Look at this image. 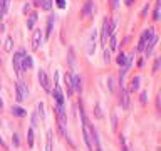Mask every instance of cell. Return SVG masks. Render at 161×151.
<instances>
[{
    "mask_svg": "<svg viewBox=\"0 0 161 151\" xmlns=\"http://www.w3.org/2000/svg\"><path fill=\"white\" fill-rule=\"evenodd\" d=\"M121 101H123V109H128L129 107V94H128L124 84L121 86Z\"/></svg>",
    "mask_w": 161,
    "mask_h": 151,
    "instance_id": "9",
    "label": "cell"
},
{
    "mask_svg": "<svg viewBox=\"0 0 161 151\" xmlns=\"http://www.w3.org/2000/svg\"><path fill=\"white\" fill-rule=\"evenodd\" d=\"M12 114H13V116H19V118H24L27 114V111L22 109V107H19V106H13L12 107Z\"/></svg>",
    "mask_w": 161,
    "mask_h": 151,
    "instance_id": "15",
    "label": "cell"
},
{
    "mask_svg": "<svg viewBox=\"0 0 161 151\" xmlns=\"http://www.w3.org/2000/svg\"><path fill=\"white\" fill-rule=\"evenodd\" d=\"M13 145H15V146L20 145V139H19V134H17V133L13 134Z\"/></svg>",
    "mask_w": 161,
    "mask_h": 151,
    "instance_id": "32",
    "label": "cell"
},
{
    "mask_svg": "<svg viewBox=\"0 0 161 151\" xmlns=\"http://www.w3.org/2000/svg\"><path fill=\"white\" fill-rule=\"evenodd\" d=\"M64 79H66V89H67V96H71V94H72V91H74V89H72V82H71V76H69V74H66V77H64Z\"/></svg>",
    "mask_w": 161,
    "mask_h": 151,
    "instance_id": "17",
    "label": "cell"
},
{
    "mask_svg": "<svg viewBox=\"0 0 161 151\" xmlns=\"http://www.w3.org/2000/svg\"><path fill=\"white\" fill-rule=\"evenodd\" d=\"M54 22H56V17H49L47 20V29H45V37H49V35L52 34V27H54Z\"/></svg>",
    "mask_w": 161,
    "mask_h": 151,
    "instance_id": "14",
    "label": "cell"
},
{
    "mask_svg": "<svg viewBox=\"0 0 161 151\" xmlns=\"http://www.w3.org/2000/svg\"><path fill=\"white\" fill-rule=\"evenodd\" d=\"M27 143H29V146H32L34 145V129H29V133H27Z\"/></svg>",
    "mask_w": 161,
    "mask_h": 151,
    "instance_id": "22",
    "label": "cell"
},
{
    "mask_svg": "<svg viewBox=\"0 0 161 151\" xmlns=\"http://www.w3.org/2000/svg\"><path fill=\"white\" fill-rule=\"evenodd\" d=\"M146 101H148V92H146V91H143V92H141V103L144 104Z\"/></svg>",
    "mask_w": 161,
    "mask_h": 151,
    "instance_id": "29",
    "label": "cell"
},
{
    "mask_svg": "<svg viewBox=\"0 0 161 151\" xmlns=\"http://www.w3.org/2000/svg\"><path fill=\"white\" fill-rule=\"evenodd\" d=\"M116 62H117V64H119V66H124V64H126V62H128V56H124V54H123V52H121V54H119V56H117V57H116Z\"/></svg>",
    "mask_w": 161,
    "mask_h": 151,
    "instance_id": "20",
    "label": "cell"
},
{
    "mask_svg": "<svg viewBox=\"0 0 161 151\" xmlns=\"http://www.w3.org/2000/svg\"><path fill=\"white\" fill-rule=\"evenodd\" d=\"M91 12H92V2H91V0H87V3H86L84 10H82V17L91 15Z\"/></svg>",
    "mask_w": 161,
    "mask_h": 151,
    "instance_id": "18",
    "label": "cell"
},
{
    "mask_svg": "<svg viewBox=\"0 0 161 151\" xmlns=\"http://www.w3.org/2000/svg\"><path fill=\"white\" fill-rule=\"evenodd\" d=\"M5 50H7V52H10V50H12V37H7V41H5Z\"/></svg>",
    "mask_w": 161,
    "mask_h": 151,
    "instance_id": "23",
    "label": "cell"
},
{
    "mask_svg": "<svg viewBox=\"0 0 161 151\" xmlns=\"http://www.w3.org/2000/svg\"><path fill=\"white\" fill-rule=\"evenodd\" d=\"M56 3H57L59 9H64V7H66V0H56Z\"/></svg>",
    "mask_w": 161,
    "mask_h": 151,
    "instance_id": "30",
    "label": "cell"
},
{
    "mask_svg": "<svg viewBox=\"0 0 161 151\" xmlns=\"http://www.w3.org/2000/svg\"><path fill=\"white\" fill-rule=\"evenodd\" d=\"M25 56L24 50H19V52L13 54V69H15L17 77H22V57Z\"/></svg>",
    "mask_w": 161,
    "mask_h": 151,
    "instance_id": "3",
    "label": "cell"
},
{
    "mask_svg": "<svg viewBox=\"0 0 161 151\" xmlns=\"http://www.w3.org/2000/svg\"><path fill=\"white\" fill-rule=\"evenodd\" d=\"M54 77H56V86H54V91H52V94H54V98H56L57 101V104H64V94H62V91H60V86H59V74L57 72H54Z\"/></svg>",
    "mask_w": 161,
    "mask_h": 151,
    "instance_id": "5",
    "label": "cell"
},
{
    "mask_svg": "<svg viewBox=\"0 0 161 151\" xmlns=\"http://www.w3.org/2000/svg\"><path fill=\"white\" fill-rule=\"evenodd\" d=\"M96 116H98V118H102V113H101V106H99V104H98V106H96Z\"/></svg>",
    "mask_w": 161,
    "mask_h": 151,
    "instance_id": "33",
    "label": "cell"
},
{
    "mask_svg": "<svg viewBox=\"0 0 161 151\" xmlns=\"http://www.w3.org/2000/svg\"><path fill=\"white\" fill-rule=\"evenodd\" d=\"M114 29H116V22L111 19H104V22H102V44L107 42V37L114 35Z\"/></svg>",
    "mask_w": 161,
    "mask_h": 151,
    "instance_id": "1",
    "label": "cell"
},
{
    "mask_svg": "<svg viewBox=\"0 0 161 151\" xmlns=\"http://www.w3.org/2000/svg\"><path fill=\"white\" fill-rule=\"evenodd\" d=\"M156 42H158V37H156V35H155V37H153V39H151V41H149V42H148V47H144V52H146V57H148V56H151V52H153V49H155V47H156Z\"/></svg>",
    "mask_w": 161,
    "mask_h": 151,
    "instance_id": "11",
    "label": "cell"
},
{
    "mask_svg": "<svg viewBox=\"0 0 161 151\" xmlns=\"http://www.w3.org/2000/svg\"><path fill=\"white\" fill-rule=\"evenodd\" d=\"M107 82H109V89H111V91H113V89H114V79L111 77L109 81H107Z\"/></svg>",
    "mask_w": 161,
    "mask_h": 151,
    "instance_id": "35",
    "label": "cell"
},
{
    "mask_svg": "<svg viewBox=\"0 0 161 151\" xmlns=\"http://www.w3.org/2000/svg\"><path fill=\"white\" fill-rule=\"evenodd\" d=\"M126 3L128 5H133V0H126Z\"/></svg>",
    "mask_w": 161,
    "mask_h": 151,
    "instance_id": "37",
    "label": "cell"
},
{
    "mask_svg": "<svg viewBox=\"0 0 161 151\" xmlns=\"http://www.w3.org/2000/svg\"><path fill=\"white\" fill-rule=\"evenodd\" d=\"M111 60V52H109V49H106L104 50V62H109Z\"/></svg>",
    "mask_w": 161,
    "mask_h": 151,
    "instance_id": "27",
    "label": "cell"
},
{
    "mask_svg": "<svg viewBox=\"0 0 161 151\" xmlns=\"http://www.w3.org/2000/svg\"><path fill=\"white\" fill-rule=\"evenodd\" d=\"M49 2H52V0H49Z\"/></svg>",
    "mask_w": 161,
    "mask_h": 151,
    "instance_id": "41",
    "label": "cell"
},
{
    "mask_svg": "<svg viewBox=\"0 0 161 151\" xmlns=\"http://www.w3.org/2000/svg\"><path fill=\"white\" fill-rule=\"evenodd\" d=\"M96 151H101V148H99V146H96Z\"/></svg>",
    "mask_w": 161,
    "mask_h": 151,
    "instance_id": "39",
    "label": "cell"
},
{
    "mask_svg": "<svg viewBox=\"0 0 161 151\" xmlns=\"http://www.w3.org/2000/svg\"><path fill=\"white\" fill-rule=\"evenodd\" d=\"M40 44H42V32H40V29H39V30L34 32V37H32V49L37 50L40 47Z\"/></svg>",
    "mask_w": 161,
    "mask_h": 151,
    "instance_id": "8",
    "label": "cell"
},
{
    "mask_svg": "<svg viewBox=\"0 0 161 151\" xmlns=\"http://www.w3.org/2000/svg\"><path fill=\"white\" fill-rule=\"evenodd\" d=\"M37 126V113H34V116H32V128H35Z\"/></svg>",
    "mask_w": 161,
    "mask_h": 151,
    "instance_id": "31",
    "label": "cell"
},
{
    "mask_svg": "<svg viewBox=\"0 0 161 151\" xmlns=\"http://www.w3.org/2000/svg\"><path fill=\"white\" fill-rule=\"evenodd\" d=\"M32 66H34V60H32L30 56H24L22 57V71L24 69H32Z\"/></svg>",
    "mask_w": 161,
    "mask_h": 151,
    "instance_id": "13",
    "label": "cell"
},
{
    "mask_svg": "<svg viewBox=\"0 0 161 151\" xmlns=\"http://www.w3.org/2000/svg\"><path fill=\"white\" fill-rule=\"evenodd\" d=\"M37 109H39V114H40V118H44V116H45V114H44V104H42V103H39Z\"/></svg>",
    "mask_w": 161,
    "mask_h": 151,
    "instance_id": "26",
    "label": "cell"
},
{
    "mask_svg": "<svg viewBox=\"0 0 161 151\" xmlns=\"http://www.w3.org/2000/svg\"><path fill=\"white\" fill-rule=\"evenodd\" d=\"M111 2H113V7H114V9H117V7H119V0H111Z\"/></svg>",
    "mask_w": 161,
    "mask_h": 151,
    "instance_id": "36",
    "label": "cell"
},
{
    "mask_svg": "<svg viewBox=\"0 0 161 151\" xmlns=\"http://www.w3.org/2000/svg\"><path fill=\"white\" fill-rule=\"evenodd\" d=\"M0 62H2V59H0Z\"/></svg>",
    "mask_w": 161,
    "mask_h": 151,
    "instance_id": "40",
    "label": "cell"
},
{
    "mask_svg": "<svg viewBox=\"0 0 161 151\" xmlns=\"http://www.w3.org/2000/svg\"><path fill=\"white\" fill-rule=\"evenodd\" d=\"M148 9H149V7H148V5H144V9L141 10V17H144L146 14H148Z\"/></svg>",
    "mask_w": 161,
    "mask_h": 151,
    "instance_id": "34",
    "label": "cell"
},
{
    "mask_svg": "<svg viewBox=\"0 0 161 151\" xmlns=\"http://www.w3.org/2000/svg\"><path fill=\"white\" fill-rule=\"evenodd\" d=\"M35 3H37L39 7H42V9H44V10H51V7H52L49 0H37V2H35Z\"/></svg>",
    "mask_w": 161,
    "mask_h": 151,
    "instance_id": "19",
    "label": "cell"
},
{
    "mask_svg": "<svg viewBox=\"0 0 161 151\" xmlns=\"http://www.w3.org/2000/svg\"><path fill=\"white\" fill-rule=\"evenodd\" d=\"M2 107H3V101L0 99V111H2Z\"/></svg>",
    "mask_w": 161,
    "mask_h": 151,
    "instance_id": "38",
    "label": "cell"
},
{
    "mask_svg": "<svg viewBox=\"0 0 161 151\" xmlns=\"http://www.w3.org/2000/svg\"><path fill=\"white\" fill-rule=\"evenodd\" d=\"M159 62H161V59L158 57V59H156V62H155V67H153V72H158V69H159Z\"/></svg>",
    "mask_w": 161,
    "mask_h": 151,
    "instance_id": "28",
    "label": "cell"
},
{
    "mask_svg": "<svg viewBox=\"0 0 161 151\" xmlns=\"http://www.w3.org/2000/svg\"><path fill=\"white\" fill-rule=\"evenodd\" d=\"M96 39H98V30L94 29V30L91 32V35H89V39H87V45H86V47H87V54H89V56H92V54H94Z\"/></svg>",
    "mask_w": 161,
    "mask_h": 151,
    "instance_id": "6",
    "label": "cell"
},
{
    "mask_svg": "<svg viewBox=\"0 0 161 151\" xmlns=\"http://www.w3.org/2000/svg\"><path fill=\"white\" fill-rule=\"evenodd\" d=\"M35 20H37V14H32V15L29 17V20H27V29H34Z\"/></svg>",
    "mask_w": 161,
    "mask_h": 151,
    "instance_id": "21",
    "label": "cell"
},
{
    "mask_svg": "<svg viewBox=\"0 0 161 151\" xmlns=\"http://www.w3.org/2000/svg\"><path fill=\"white\" fill-rule=\"evenodd\" d=\"M71 82H72V89H74V91H77V92L82 91V82H81L79 76H74V77L71 79Z\"/></svg>",
    "mask_w": 161,
    "mask_h": 151,
    "instance_id": "12",
    "label": "cell"
},
{
    "mask_svg": "<svg viewBox=\"0 0 161 151\" xmlns=\"http://www.w3.org/2000/svg\"><path fill=\"white\" fill-rule=\"evenodd\" d=\"M45 151H52V131H47V138H45Z\"/></svg>",
    "mask_w": 161,
    "mask_h": 151,
    "instance_id": "16",
    "label": "cell"
},
{
    "mask_svg": "<svg viewBox=\"0 0 161 151\" xmlns=\"http://www.w3.org/2000/svg\"><path fill=\"white\" fill-rule=\"evenodd\" d=\"M39 82H40V86H42V89L44 91H51V82H49V77H47V74H45V71H39Z\"/></svg>",
    "mask_w": 161,
    "mask_h": 151,
    "instance_id": "7",
    "label": "cell"
},
{
    "mask_svg": "<svg viewBox=\"0 0 161 151\" xmlns=\"http://www.w3.org/2000/svg\"><path fill=\"white\" fill-rule=\"evenodd\" d=\"M119 141H121V148H123V151H129V149H128L126 138H124V136H119Z\"/></svg>",
    "mask_w": 161,
    "mask_h": 151,
    "instance_id": "24",
    "label": "cell"
},
{
    "mask_svg": "<svg viewBox=\"0 0 161 151\" xmlns=\"http://www.w3.org/2000/svg\"><path fill=\"white\" fill-rule=\"evenodd\" d=\"M15 89H17L15 99L19 101V103H22L24 99H27V96H29V89H27V86L24 84V82H17Z\"/></svg>",
    "mask_w": 161,
    "mask_h": 151,
    "instance_id": "4",
    "label": "cell"
},
{
    "mask_svg": "<svg viewBox=\"0 0 161 151\" xmlns=\"http://www.w3.org/2000/svg\"><path fill=\"white\" fill-rule=\"evenodd\" d=\"M153 37H155V29H153V27L146 29V30L143 32L141 39H139V44H138V47H136V50H144L146 44H148V42L151 41Z\"/></svg>",
    "mask_w": 161,
    "mask_h": 151,
    "instance_id": "2",
    "label": "cell"
},
{
    "mask_svg": "<svg viewBox=\"0 0 161 151\" xmlns=\"http://www.w3.org/2000/svg\"><path fill=\"white\" fill-rule=\"evenodd\" d=\"M139 82H141V77H139V76H134V77L131 79V82H129V92L138 91L139 89Z\"/></svg>",
    "mask_w": 161,
    "mask_h": 151,
    "instance_id": "10",
    "label": "cell"
},
{
    "mask_svg": "<svg viewBox=\"0 0 161 151\" xmlns=\"http://www.w3.org/2000/svg\"><path fill=\"white\" fill-rule=\"evenodd\" d=\"M109 45H111V49H113V50L117 49V41H116V37H114V35H111V44Z\"/></svg>",
    "mask_w": 161,
    "mask_h": 151,
    "instance_id": "25",
    "label": "cell"
}]
</instances>
